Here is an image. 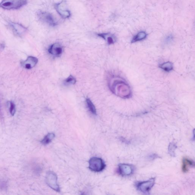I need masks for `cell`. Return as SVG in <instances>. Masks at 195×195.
Here are the masks:
<instances>
[{"label":"cell","mask_w":195,"mask_h":195,"mask_svg":"<svg viewBox=\"0 0 195 195\" xmlns=\"http://www.w3.org/2000/svg\"><path fill=\"white\" fill-rule=\"evenodd\" d=\"M106 164L102 159L97 157L91 158L89 161V168L91 171L99 172L105 169Z\"/></svg>","instance_id":"3"},{"label":"cell","mask_w":195,"mask_h":195,"mask_svg":"<svg viewBox=\"0 0 195 195\" xmlns=\"http://www.w3.org/2000/svg\"><path fill=\"white\" fill-rule=\"evenodd\" d=\"M160 68L163 69L164 71L170 72L173 69V64L172 63L167 62L161 64L159 66Z\"/></svg>","instance_id":"15"},{"label":"cell","mask_w":195,"mask_h":195,"mask_svg":"<svg viewBox=\"0 0 195 195\" xmlns=\"http://www.w3.org/2000/svg\"><path fill=\"white\" fill-rule=\"evenodd\" d=\"M10 25L13 31L17 34L20 35L23 34L26 31L27 29L22 24L17 23H11Z\"/></svg>","instance_id":"13"},{"label":"cell","mask_w":195,"mask_h":195,"mask_svg":"<svg viewBox=\"0 0 195 195\" xmlns=\"http://www.w3.org/2000/svg\"><path fill=\"white\" fill-rule=\"evenodd\" d=\"M55 137V134L53 133H49L45 136L41 141V143L44 145L49 144L52 141Z\"/></svg>","instance_id":"16"},{"label":"cell","mask_w":195,"mask_h":195,"mask_svg":"<svg viewBox=\"0 0 195 195\" xmlns=\"http://www.w3.org/2000/svg\"><path fill=\"white\" fill-rule=\"evenodd\" d=\"M147 34L145 32H139L137 34L134 36L131 41V43H134V42H138L144 40L146 38Z\"/></svg>","instance_id":"14"},{"label":"cell","mask_w":195,"mask_h":195,"mask_svg":"<svg viewBox=\"0 0 195 195\" xmlns=\"http://www.w3.org/2000/svg\"><path fill=\"white\" fill-rule=\"evenodd\" d=\"M38 62V59L36 57H29L26 61L23 63V66L27 69H30L33 68Z\"/></svg>","instance_id":"12"},{"label":"cell","mask_w":195,"mask_h":195,"mask_svg":"<svg viewBox=\"0 0 195 195\" xmlns=\"http://www.w3.org/2000/svg\"><path fill=\"white\" fill-rule=\"evenodd\" d=\"M38 16L41 21L47 23L50 26L54 27L57 25V22L50 13L40 11L38 12Z\"/></svg>","instance_id":"7"},{"label":"cell","mask_w":195,"mask_h":195,"mask_svg":"<svg viewBox=\"0 0 195 195\" xmlns=\"http://www.w3.org/2000/svg\"><path fill=\"white\" fill-rule=\"evenodd\" d=\"M155 182V178H152L147 181L138 182L136 187L140 191L144 193H148L154 185Z\"/></svg>","instance_id":"6"},{"label":"cell","mask_w":195,"mask_h":195,"mask_svg":"<svg viewBox=\"0 0 195 195\" xmlns=\"http://www.w3.org/2000/svg\"><path fill=\"white\" fill-rule=\"evenodd\" d=\"M119 172L123 176H128L133 173L134 168L130 165L121 163L119 165Z\"/></svg>","instance_id":"8"},{"label":"cell","mask_w":195,"mask_h":195,"mask_svg":"<svg viewBox=\"0 0 195 195\" xmlns=\"http://www.w3.org/2000/svg\"><path fill=\"white\" fill-rule=\"evenodd\" d=\"M27 3V0H3L0 4V6L4 9H17Z\"/></svg>","instance_id":"2"},{"label":"cell","mask_w":195,"mask_h":195,"mask_svg":"<svg viewBox=\"0 0 195 195\" xmlns=\"http://www.w3.org/2000/svg\"><path fill=\"white\" fill-rule=\"evenodd\" d=\"M15 105H14V103L11 102V107H10V113H11V115H14L15 113Z\"/></svg>","instance_id":"20"},{"label":"cell","mask_w":195,"mask_h":195,"mask_svg":"<svg viewBox=\"0 0 195 195\" xmlns=\"http://www.w3.org/2000/svg\"><path fill=\"white\" fill-rule=\"evenodd\" d=\"M67 6V3L65 1L56 4L55 5L57 12L64 19L68 18L71 15L70 12L68 10Z\"/></svg>","instance_id":"5"},{"label":"cell","mask_w":195,"mask_h":195,"mask_svg":"<svg viewBox=\"0 0 195 195\" xmlns=\"http://www.w3.org/2000/svg\"><path fill=\"white\" fill-rule=\"evenodd\" d=\"M110 89L112 92L121 98L126 99L132 96L130 86L124 79L119 77H113L109 83Z\"/></svg>","instance_id":"1"},{"label":"cell","mask_w":195,"mask_h":195,"mask_svg":"<svg viewBox=\"0 0 195 195\" xmlns=\"http://www.w3.org/2000/svg\"><path fill=\"white\" fill-rule=\"evenodd\" d=\"M48 51L52 55L55 57H59L62 54L63 49L60 44L55 43L50 46Z\"/></svg>","instance_id":"9"},{"label":"cell","mask_w":195,"mask_h":195,"mask_svg":"<svg viewBox=\"0 0 195 195\" xmlns=\"http://www.w3.org/2000/svg\"><path fill=\"white\" fill-rule=\"evenodd\" d=\"M57 180V175L53 171H49L47 173L45 177V181L47 184L55 191L60 192V188Z\"/></svg>","instance_id":"4"},{"label":"cell","mask_w":195,"mask_h":195,"mask_svg":"<svg viewBox=\"0 0 195 195\" xmlns=\"http://www.w3.org/2000/svg\"><path fill=\"white\" fill-rule=\"evenodd\" d=\"M173 39V37L172 35H169L165 39V41L167 43V42H171L172 41Z\"/></svg>","instance_id":"21"},{"label":"cell","mask_w":195,"mask_h":195,"mask_svg":"<svg viewBox=\"0 0 195 195\" xmlns=\"http://www.w3.org/2000/svg\"><path fill=\"white\" fill-rule=\"evenodd\" d=\"M194 162L187 158H184L182 161V170L184 173L189 171L190 167L194 166Z\"/></svg>","instance_id":"10"},{"label":"cell","mask_w":195,"mask_h":195,"mask_svg":"<svg viewBox=\"0 0 195 195\" xmlns=\"http://www.w3.org/2000/svg\"><path fill=\"white\" fill-rule=\"evenodd\" d=\"M177 146L174 143H170L169 147V153L170 155L174 156L175 155V151L176 150Z\"/></svg>","instance_id":"18"},{"label":"cell","mask_w":195,"mask_h":195,"mask_svg":"<svg viewBox=\"0 0 195 195\" xmlns=\"http://www.w3.org/2000/svg\"><path fill=\"white\" fill-rule=\"evenodd\" d=\"M87 107L91 113L94 115H96V111L95 106L89 98H87L86 99Z\"/></svg>","instance_id":"17"},{"label":"cell","mask_w":195,"mask_h":195,"mask_svg":"<svg viewBox=\"0 0 195 195\" xmlns=\"http://www.w3.org/2000/svg\"><path fill=\"white\" fill-rule=\"evenodd\" d=\"M98 36L103 38L107 41V43L109 45L114 44L116 41V38L115 36L110 33L98 34Z\"/></svg>","instance_id":"11"},{"label":"cell","mask_w":195,"mask_h":195,"mask_svg":"<svg viewBox=\"0 0 195 195\" xmlns=\"http://www.w3.org/2000/svg\"><path fill=\"white\" fill-rule=\"evenodd\" d=\"M76 82V79L73 76L70 75L65 80V83L68 84H74Z\"/></svg>","instance_id":"19"}]
</instances>
